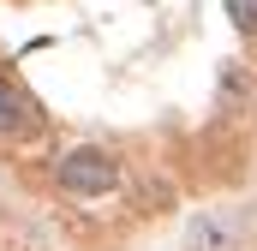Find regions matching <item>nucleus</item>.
Returning <instances> with one entry per match:
<instances>
[{"mask_svg":"<svg viewBox=\"0 0 257 251\" xmlns=\"http://www.w3.org/2000/svg\"><path fill=\"white\" fill-rule=\"evenodd\" d=\"M120 180H126V168H120V156L102 150V144H72V150H60V162H54V186H60L66 197H78V203L114 197Z\"/></svg>","mask_w":257,"mask_h":251,"instance_id":"nucleus-1","label":"nucleus"},{"mask_svg":"<svg viewBox=\"0 0 257 251\" xmlns=\"http://www.w3.org/2000/svg\"><path fill=\"white\" fill-rule=\"evenodd\" d=\"M30 114H36V108H30V102H24V96H18V90H12V84L0 78V138H12V132H24V126H36Z\"/></svg>","mask_w":257,"mask_h":251,"instance_id":"nucleus-2","label":"nucleus"},{"mask_svg":"<svg viewBox=\"0 0 257 251\" xmlns=\"http://www.w3.org/2000/svg\"><path fill=\"white\" fill-rule=\"evenodd\" d=\"M192 251H233V227L221 215H197L192 221Z\"/></svg>","mask_w":257,"mask_h":251,"instance_id":"nucleus-3","label":"nucleus"},{"mask_svg":"<svg viewBox=\"0 0 257 251\" xmlns=\"http://www.w3.org/2000/svg\"><path fill=\"white\" fill-rule=\"evenodd\" d=\"M227 24L239 36H257V0H227Z\"/></svg>","mask_w":257,"mask_h":251,"instance_id":"nucleus-4","label":"nucleus"}]
</instances>
